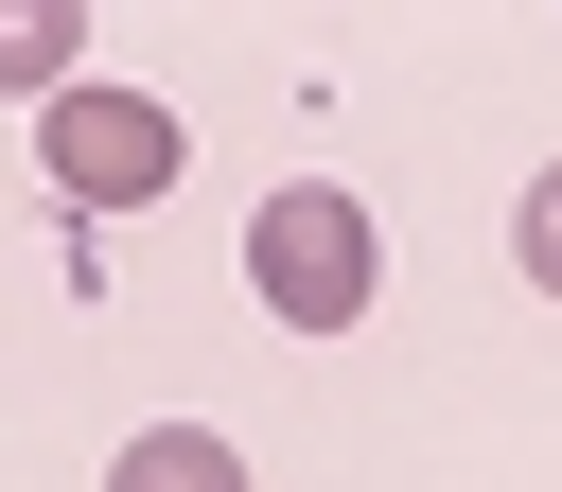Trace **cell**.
<instances>
[{
  "label": "cell",
  "mask_w": 562,
  "mask_h": 492,
  "mask_svg": "<svg viewBox=\"0 0 562 492\" xmlns=\"http://www.w3.org/2000/svg\"><path fill=\"white\" fill-rule=\"evenodd\" d=\"M70 53H88L70 0H0V88H70Z\"/></svg>",
  "instance_id": "4"
},
{
  "label": "cell",
  "mask_w": 562,
  "mask_h": 492,
  "mask_svg": "<svg viewBox=\"0 0 562 492\" xmlns=\"http://www.w3.org/2000/svg\"><path fill=\"white\" fill-rule=\"evenodd\" d=\"M105 492H246V457H228L211 422H140V439L105 457Z\"/></svg>",
  "instance_id": "3"
},
{
  "label": "cell",
  "mask_w": 562,
  "mask_h": 492,
  "mask_svg": "<svg viewBox=\"0 0 562 492\" xmlns=\"http://www.w3.org/2000/svg\"><path fill=\"white\" fill-rule=\"evenodd\" d=\"M369 264H386V246H369V211H351V193H316V176L246 211V299H263L281 334H351V316H369Z\"/></svg>",
  "instance_id": "1"
},
{
  "label": "cell",
  "mask_w": 562,
  "mask_h": 492,
  "mask_svg": "<svg viewBox=\"0 0 562 492\" xmlns=\"http://www.w3.org/2000/svg\"><path fill=\"white\" fill-rule=\"evenodd\" d=\"M509 264H527V281H544V299H562V158H544V176H527V211H509Z\"/></svg>",
  "instance_id": "5"
},
{
  "label": "cell",
  "mask_w": 562,
  "mask_h": 492,
  "mask_svg": "<svg viewBox=\"0 0 562 492\" xmlns=\"http://www.w3.org/2000/svg\"><path fill=\"white\" fill-rule=\"evenodd\" d=\"M35 158H53L70 211H158V176H176V105H140V88H53Z\"/></svg>",
  "instance_id": "2"
}]
</instances>
